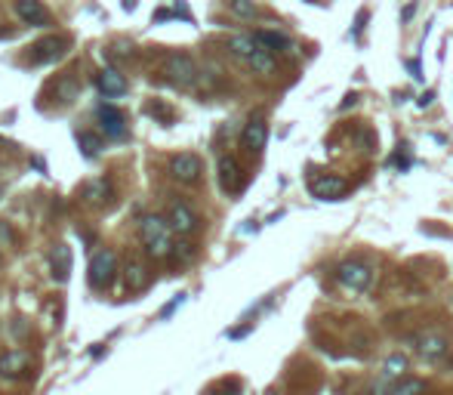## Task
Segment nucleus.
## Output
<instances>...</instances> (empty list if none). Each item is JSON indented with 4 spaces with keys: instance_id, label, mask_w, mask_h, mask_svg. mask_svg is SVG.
Wrapping results in <instances>:
<instances>
[{
    "instance_id": "nucleus-15",
    "label": "nucleus",
    "mask_w": 453,
    "mask_h": 395,
    "mask_svg": "<svg viewBox=\"0 0 453 395\" xmlns=\"http://www.w3.org/2000/svg\"><path fill=\"white\" fill-rule=\"evenodd\" d=\"M15 13H19L22 22H28V25H46L50 22V15L37 0H15Z\"/></svg>"
},
{
    "instance_id": "nucleus-20",
    "label": "nucleus",
    "mask_w": 453,
    "mask_h": 395,
    "mask_svg": "<svg viewBox=\"0 0 453 395\" xmlns=\"http://www.w3.org/2000/svg\"><path fill=\"white\" fill-rule=\"evenodd\" d=\"M83 198H87L90 204H108L111 185H108V180H93V182H87V189H83Z\"/></svg>"
},
{
    "instance_id": "nucleus-8",
    "label": "nucleus",
    "mask_w": 453,
    "mask_h": 395,
    "mask_svg": "<svg viewBox=\"0 0 453 395\" xmlns=\"http://www.w3.org/2000/svg\"><path fill=\"white\" fill-rule=\"evenodd\" d=\"M309 192L315 195L318 201H339L342 195L349 192V182L342 176H333V173H324V176H315L309 182Z\"/></svg>"
},
{
    "instance_id": "nucleus-4",
    "label": "nucleus",
    "mask_w": 453,
    "mask_h": 395,
    "mask_svg": "<svg viewBox=\"0 0 453 395\" xmlns=\"http://www.w3.org/2000/svg\"><path fill=\"white\" fill-rule=\"evenodd\" d=\"M117 272V260L111 250H96L90 260V284L96 290H105L111 284V278Z\"/></svg>"
},
{
    "instance_id": "nucleus-1",
    "label": "nucleus",
    "mask_w": 453,
    "mask_h": 395,
    "mask_svg": "<svg viewBox=\"0 0 453 395\" xmlns=\"http://www.w3.org/2000/svg\"><path fill=\"white\" fill-rule=\"evenodd\" d=\"M170 222L163 220V216L158 213H151V216H145L142 220V244H145V250H148V257H154V260H163V257H170L173 253V238H170Z\"/></svg>"
},
{
    "instance_id": "nucleus-16",
    "label": "nucleus",
    "mask_w": 453,
    "mask_h": 395,
    "mask_svg": "<svg viewBox=\"0 0 453 395\" xmlns=\"http://www.w3.org/2000/svg\"><path fill=\"white\" fill-rule=\"evenodd\" d=\"M123 288L130 293L145 288V266L139 260H127V266H123Z\"/></svg>"
},
{
    "instance_id": "nucleus-3",
    "label": "nucleus",
    "mask_w": 453,
    "mask_h": 395,
    "mask_svg": "<svg viewBox=\"0 0 453 395\" xmlns=\"http://www.w3.org/2000/svg\"><path fill=\"white\" fill-rule=\"evenodd\" d=\"M163 74H167V81L176 83V87H191V83L198 81V65H194V59L185 56V53H173V56H167V62H163Z\"/></svg>"
},
{
    "instance_id": "nucleus-14",
    "label": "nucleus",
    "mask_w": 453,
    "mask_h": 395,
    "mask_svg": "<svg viewBox=\"0 0 453 395\" xmlns=\"http://www.w3.org/2000/svg\"><path fill=\"white\" fill-rule=\"evenodd\" d=\"M96 87H99V93H105V96H123V93H127V77L121 72H114V68H105V72H99V77H96Z\"/></svg>"
},
{
    "instance_id": "nucleus-24",
    "label": "nucleus",
    "mask_w": 453,
    "mask_h": 395,
    "mask_svg": "<svg viewBox=\"0 0 453 395\" xmlns=\"http://www.w3.org/2000/svg\"><path fill=\"white\" fill-rule=\"evenodd\" d=\"M229 6H231L234 15H241V19H253V15H256V4H253V0H229Z\"/></svg>"
},
{
    "instance_id": "nucleus-27",
    "label": "nucleus",
    "mask_w": 453,
    "mask_h": 395,
    "mask_svg": "<svg viewBox=\"0 0 453 395\" xmlns=\"http://www.w3.org/2000/svg\"><path fill=\"white\" fill-rule=\"evenodd\" d=\"M191 253H194L191 244H176V247H173V257H176V260H191Z\"/></svg>"
},
{
    "instance_id": "nucleus-22",
    "label": "nucleus",
    "mask_w": 453,
    "mask_h": 395,
    "mask_svg": "<svg viewBox=\"0 0 453 395\" xmlns=\"http://www.w3.org/2000/svg\"><path fill=\"white\" fill-rule=\"evenodd\" d=\"M404 370H407V355H401V352L388 355V361H386V380H392V377H401Z\"/></svg>"
},
{
    "instance_id": "nucleus-9",
    "label": "nucleus",
    "mask_w": 453,
    "mask_h": 395,
    "mask_svg": "<svg viewBox=\"0 0 453 395\" xmlns=\"http://www.w3.org/2000/svg\"><path fill=\"white\" fill-rule=\"evenodd\" d=\"M167 222L179 235H191V232L198 229V213H194L189 204H182V201H173V204H170V213H167Z\"/></svg>"
},
{
    "instance_id": "nucleus-18",
    "label": "nucleus",
    "mask_w": 453,
    "mask_h": 395,
    "mask_svg": "<svg viewBox=\"0 0 453 395\" xmlns=\"http://www.w3.org/2000/svg\"><path fill=\"white\" fill-rule=\"evenodd\" d=\"M28 368V355L25 352H6L0 355V374L4 377H19Z\"/></svg>"
},
{
    "instance_id": "nucleus-29",
    "label": "nucleus",
    "mask_w": 453,
    "mask_h": 395,
    "mask_svg": "<svg viewBox=\"0 0 453 395\" xmlns=\"http://www.w3.org/2000/svg\"><path fill=\"white\" fill-rule=\"evenodd\" d=\"M413 13H417V4H407V10L401 13V22H410V15H413Z\"/></svg>"
},
{
    "instance_id": "nucleus-6",
    "label": "nucleus",
    "mask_w": 453,
    "mask_h": 395,
    "mask_svg": "<svg viewBox=\"0 0 453 395\" xmlns=\"http://www.w3.org/2000/svg\"><path fill=\"white\" fill-rule=\"evenodd\" d=\"M170 176H173L176 182H198L201 180V158L191 152H182V154H173L170 158Z\"/></svg>"
},
{
    "instance_id": "nucleus-25",
    "label": "nucleus",
    "mask_w": 453,
    "mask_h": 395,
    "mask_svg": "<svg viewBox=\"0 0 453 395\" xmlns=\"http://www.w3.org/2000/svg\"><path fill=\"white\" fill-rule=\"evenodd\" d=\"M77 142H81V152L87 154V158H96V154L102 152V145H99V139H93L90 133H81V136H77Z\"/></svg>"
},
{
    "instance_id": "nucleus-19",
    "label": "nucleus",
    "mask_w": 453,
    "mask_h": 395,
    "mask_svg": "<svg viewBox=\"0 0 453 395\" xmlns=\"http://www.w3.org/2000/svg\"><path fill=\"white\" fill-rule=\"evenodd\" d=\"M229 50L234 53L238 59H253L256 56V50H259V43L253 41V37H247V34H234L231 41H229Z\"/></svg>"
},
{
    "instance_id": "nucleus-26",
    "label": "nucleus",
    "mask_w": 453,
    "mask_h": 395,
    "mask_svg": "<svg viewBox=\"0 0 453 395\" xmlns=\"http://www.w3.org/2000/svg\"><path fill=\"white\" fill-rule=\"evenodd\" d=\"M241 389H238V383H222L219 389H210L207 395H238Z\"/></svg>"
},
{
    "instance_id": "nucleus-28",
    "label": "nucleus",
    "mask_w": 453,
    "mask_h": 395,
    "mask_svg": "<svg viewBox=\"0 0 453 395\" xmlns=\"http://www.w3.org/2000/svg\"><path fill=\"white\" fill-rule=\"evenodd\" d=\"M432 102H435V93H432V90H428V93H423V96L417 99V105H419V108H428Z\"/></svg>"
},
{
    "instance_id": "nucleus-7",
    "label": "nucleus",
    "mask_w": 453,
    "mask_h": 395,
    "mask_svg": "<svg viewBox=\"0 0 453 395\" xmlns=\"http://www.w3.org/2000/svg\"><path fill=\"white\" fill-rule=\"evenodd\" d=\"M413 346H417V352L423 355L426 361H441L450 349V340L438 334V330H426V334L413 337Z\"/></svg>"
},
{
    "instance_id": "nucleus-23",
    "label": "nucleus",
    "mask_w": 453,
    "mask_h": 395,
    "mask_svg": "<svg viewBox=\"0 0 453 395\" xmlns=\"http://www.w3.org/2000/svg\"><path fill=\"white\" fill-rule=\"evenodd\" d=\"M250 65L256 68V72H262V74H269V72H275V59H271V53L269 50H256V56L250 59Z\"/></svg>"
},
{
    "instance_id": "nucleus-5",
    "label": "nucleus",
    "mask_w": 453,
    "mask_h": 395,
    "mask_svg": "<svg viewBox=\"0 0 453 395\" xmlns=\"http://www.w3.org/2000/svg\"><path fill=\"white\" fill-rule=\"evenodd\" d=\"M65 53H68V41L59 34H53V37H43V41H37L34 46H31L28 59L34 62V65H53V62H59Z\"/></svg>"
},
{
    "instance_id": "nucleus-2",
    "label": "nucleus",
    "mask_w": 453,
    "mask_h": 395,
    "mask_svg": "<svg viewBox=\"0 0 453 395\" xmlns=\"http://www.w3.org/2000/svg\"><path fill=\"white\" fill-rule=\"evenodd\" d=\"M337 281L342 284V288L361 293V290L370 288V281H373V266L364 260H346L337 269Z\"/></svg>"
},
{
    "instance_id": "nucleus-13",
    "label": "nucleus",
    "mask_w": 453,
    "mask_h": 395,
    "mask_svg": "<svg viewBox=\"0 0 453 395\" xmlns=\"http://www.w3.org/2000/svg\"><path fill=\"white\" fill-rule=\"evenodd\" d=\"M219 185L229 192V195L241 192V167H238V161H234L231 154H222L219 158Z\"/></svg>"
},
{
    "instance_id": "nucleus-21",
    "label": "nucleus",
    "mask_w": 453,
    "mask_h": 395,
    "mask_svg": "<svg viewBox=\"0 0 453 395\" xmlns=\"http://www.w3.org/2000/svg\"><path fill=\"white\" fill-rule=\"evenodd\" d=\"M392 395H426V383L417 380V377H404L392 389Z\"/></svg>"
},
{
    "instance_id": "nucleus-10",
    "label": "nucleus",
    "mask_w": 453,
    "mask_h": 395,
    "mask_svg": "<svg viewBox=\"0 0 453 395\" xmlns=\"http://www.w3.org/2000/svg\"><path fill=\"white\" fill-rule=\"evenodd\" d=\"M96 118H99L102 133H108L111 139H123V136H127V118H123V112H117L114 105H102L96 112Z\"/></svg>"
},
{
    "instance_id": "nucleus-30",
    "label": "nucleus",
    "mask_w": 453,
    "mask_h": 395,
    "mask_svg": "<svg viewBox=\"0 0 453 395\" xmlns=\"http://www.w3.org/2000/svg\"><path fill=\"white\" fill-rule=\"evenodd\" d=\"M355 102H358V96L351 93V96H346V102H342V108H349V105H355Z\"/></svg>"
},
{
    "instance_id": "nucleus-11",
    "label": "nucleus",
    "mask_w": 453,
    "mask_h": 395,
    "mask_svg": "<svg viewBox=\"0 0 453 395\" xmlns=\"http://www.w3.org/2000/svg\"><path fill=\"white\" fill-rule=\"evenodd\" d=\"M50 272H53V281H68L72 275V250L65 244H56L50 250Z\"/></svg>"
},
{
    "instance_id": "nucleus-17",
    "label": "nucleus",
    "mask_w": 453,
    "mask_h": 395,
    "mask_svg": "<svg viewBox=\"0 0 453 395\" xmlns=\"http://www.w3.org/2000/svg\"><path fill=\"white\" fill-rule=\"evenodd\" d=\"M253 41L262 46V50L275 53V50H290V37L280 34V31H256Z\"/></svg>"
},
{
    "instance_id": "nucleus-12",
    "label": "nucleus",
    "mask_w": 453,
    "mask_h": 395,
    "mask_svg": "<svg viewBox=\"0 0 453 395\" xmlns=\"http://www.w3.org/2000/svg\"><path fill=\"white\" fill-rule=\"evenodd\" d=\"M241 142H244L247 152H262L265 142H269V127H265V121H250L244 127V133H241Z\"/></svg>"
}]
</instances>
